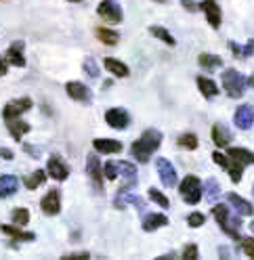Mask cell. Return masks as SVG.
<instances>
[{
	"mask_svg": "<svg viewBox=\"0 0 254 260\" xmlns=\"http://www.w3.org/2000/svg\"><path fill=\"white\" fill-rule=\"evenodd\" d=\"M212 216H214V220L220 224V229H223L231 239H237V241H240V226H242V218H240V214H237V216H231L229 208H227L225 204H216V206L212 208Z\"/></svg>",
	"mask_w": 254,
	"mask_h": 260,
	"instance_id": "cell-2",
	"label": "cell"
},
{
	"mask_svg": "<svg viewBox=\"0 0 254 260\" xmlns=\"http://www.w3.org/2000/svg\"><path fill=\"white\" fill-rule=\"evenodd\" d=\"M242 250L248 258H254V237H244L242 239Z\"/></svg>",
	"mask_w": 254,
	"mask_h": 260,
	"instance_id": "cell-40",
	"label": "cell"
},
{
	"mask_svg": "<svg viewBox=\"0 0 254 260\" xmlns=\"http://www.w3.org/2000/svg\"><path fill=\"white\" fill-rule=\"evenodd\" d=\"M204 195H206V202H216L218 195H220V189H218V183L216 178H208L204 185Z\"/></svg>",
	"mask_w": 254,
	"mask_h": 260,
	"instance_id": "cell-30",
	"label": "cell"
},
{
	"mask_svg": "<svg viewBox=\"0 0 254 260\" xmlns=\"http://www.w3.org/2000/svg\"><path fill=\"white\" fill-rule=\"evenodd\" d=\"M103 174H105L107 181H116L118 178V161H105Z\"/></svg>",
	"mask_w": 254,
	"mask_h": 260,
	"instance_id": "cell-36",
	"label": "cell"
},
{
	"mask_svg": "<svg viewBox=\"0 0 254 260\" xmlns=\"http://www.w3.org/2000/svg\"><path fill=\"white\" fill-rule=\"evenodd\" d=\"M149 198H151L157 206H162L164 210H166V208H170V202H168V198H166V195H164L162 191H157V189H153V187H151V189H149Z\"/></svg>",
	"mask_w": 254,
	"mask_h": 260,
	"instance_id": "cell-35",
	"label": "cell"
},
{
	"mask_svg": "<svg viewBox=\"0 0 254 260\" xmlns=\"http://www.w3.org/2000/svg\"><path fill=\"white\" fill-rule=\"evenodd\" d=\"M155 170H157V174H160V181L164 183V187H174L179 183L177 170L172 168V164L166 157H157L155 159Z\"/></svg>",
	"mask_w": 254,
	"mask_h": 260,
	"instance_id": "cell-7",
	"label": "cell"
},
{
	"mask_svg": "<svg viewBox=\"0 0 254 260\" xmlns=\"http://www.w3.org/2000/svg\"><path fill=\"white\" fill-rule=\"evenodd\" d=\"M84 72L90 76V78H99V68H97V63H94V59L92 57H88V59H84Z\"/></svg>",
	"mask_w": 254,
	"mask_h": 260,
	"instance_id": "cell-37",
	"label": "cell"
},
{
	"mask_svg": "<svg viewBox=\"0 0 254 260\" xmlns=\"http://www.w3.org/2000/svg\"><path fill=\"white\" fill-rule=\"evenodd\" d=\"M198 63L200 68H204L206 72H214L218 65H223V59H220L218 55H210V53H204L198 57Z\"/></svg>",
	"mask_w": 254,
	"mask_h": 260,
	"instance_id": "cell-28",
	"label": "cell"
},
{
	"mask_svg": "<svg viewBox=\"0 0 254 260\" xmlns=\"http://www.w3.org/2000/svg\"><path fill=\"white\" fill-rule=\"evenodd\" d=\"M40 208H42V212L46 216H57L61 212V193L57 189H51L40 200Z\"/></svg>",
	"mask_w": 254,
	"mask_h": 260,
	"instance_id": "cell-9",
	"label": "cell"
},
{
	"mask_svg": "<svg viewBox=\"0 0 254 260\" xmlns=\"http://www.w3.org/2000/svg\"><path fill=\"white\" fill-rule=\"evenodd\" d=\"M66 92L72 96L74 101H80V103H88V101H90V90H88V86H84L82 82H76V80H72V82L66 84Z\"/></svg>",
	"mask_w": 254,
	"mask_h": 260,
	"instance_id": "cell-14",
	"label": "cell"
},
{
	"mask_svg": "<svg viewBox=\"0 0 254 260\" xmlns=\"http://www.w3.org/2000/svg\"><path fill=\"white\" fill-rule=\"evenodd\" d=\"M46 174H49L53 181H66L70 176V166L59 155H51L49 164H46Z\"/></svg>",
	"mask_w": 254,
	"mask_h": 260,
	"instance_id": "cell-8",
	"label": "cell"
},
{
	"mask_svg": "<svg viewBox=\"0 0 254 260\" xmlns=\"http://www.w3.org/2000/svg\"><path fill=\"white\" fill-rule=\"evenodd\" d=\"M86 172H88V176H90L94 189L101 193V191H103V164H101L99 157L94 155V153H90V155L86 157Z\"/></svg>",
	"mask_w": 254,
	"mask_h": 260,
	"instance_id": "cell-6",
	"label": "cell"
},
{
	"mask_svg": "<svg viewBox=\"0 0 254 260\" xmlns=\"http://www.w3.org/2000/svg\"><path fill=\"white\" fill-rule=\"evenodd\" d=\"M162 143V133L160 130H145L135 143H133V157L139 161V164H147L149 157L153 155V151L160 147Z\"/></svg>",
	"mask_w": 254,
	"mask_h": 260,
	"instance_id": "cell-1",
	"label": "cell"
},
{
	"mask_svg": "<svg viewBox=\"0 0 254 260\" xmlns=\"http://www.w3.org/2000/svg\"><path fill=\"white\" fill-rule=\"evenodd\" d=\"M97 15L101 19H105L107 23H122V17H124V13H122V7L118 5V0H101V5L97 7Z\"/></svg>",
	"mask_w": 254,
	"mask_h": 260,
	"instance_id": "cell-5",
	"label": "cell"
},
{
	"mask_svg": "<svg viewBox=\"0 0 254 260\" xmlns=\"http://www.w3.org/2000/svg\"><path fill=\"white\" fill-rule=\"evenodd\" d=\"M0 157H3V159H13L15 155H13V151H9V149H0Z\"/></svg>",
	"mask_w": 254,
	"mask_h": 260,
	"instance_id": "cell-48",
	"label": "cell"
},
{
	"mask_svg": "<svg viewBox=\"0 0 254 260\" xmlns=\"http://www.w3.org/2000/svg\"><path fill=\"white\" fill-rule=\"evenodd\" d=\"M206 222V216L202 212H194V214H189L187 216V224L189 226H194V229H198V226H202Z\"/></svg>",
	"mask_w": 254,
	"mask_h": 260,
	"instance_id": "cell-38",
	"label": "cell"
},
{
	"mask_svg": "<svg viewBox=\"0 0 254 260\" xmlns=\"http://www.w3.org/2000/svg\"><path fill=\"white\" fill-rule=\"evenodd\" d=\"M227 172H229V176H231V181H233V183H240V181H242V176H244V166H242V164H237L235 159H231V166L227 168Z\"/></svg>",
	"mask_w": 254,
	"mask_h": 260,
	"instance_id": "cell-34",
	"label": "cell"
},
{
	"mask_svg": "<svg viewBox=\"0 0 254 260\" xmlns=\"http://www.w3.org/2000/svg\"><path fill=\"white\" fill-rule=\"evenodd\" d=\"M155 3H168V0H155Z\"/></svg>",
	"mask_w": 254,
	"mask_h": 260,
	"instance_id": "cell-52",
	"label": "cell"
},
{
	"mask_svg": "<svg viewBox=\"0 0 254 260\" xmlns=\"http://www.w3.org/2000/svg\"><path fill=\"white\" fill-rule=\"evenodd\" d=\"M177 145H179L181 149L194 151V149H198V137H196L194 133H185V135H181V137L177 139Z\"/></svg>",
	"mask_w": 254,
	"mask_h": 260,
	"instance_id": "cell-31",
	"label": "cell"
},
{
	"mask_svg": "<svg viewBox=\"0 0 254 260\" xmlns=\"http://www.w3.org/2000/svg\"><path fill=\"white\" fill-rule=\"evenodd\" d=\"M23 151L27 153V155H31V157H40V151H36L31 145H23Z\"/></svg>",
	"mask_w": 254,
	"mask_h": 260,
	"instance_id": "cell-46",
	"label": "cell"
},
{
	"mask_svg": "<svg viewBox=\"0 0 254 260\" xmlns=\"http://www.w3.org/2000/svg\"><path fill=\"white\" fill-rule=\"evenodd\" d=\"M229 157L235 159L237 164H242V166L254 164V153L246 147H229Z\"/></svg>",
	"mask_w": 254,
	"mask_h": 260,
	"instance_id": "cell-25",
	"label": "cell"
},
{
	"mask_svg": "<svg viewBox=\"0 0 254 260\" xmlns=\"http://www.w3.org/2000/svg\"><path fill=\"white\" fill-rule=\"evenodd\" d=\"M3 233L15 241H34L36 235L34 233H27V231H21V226L17 224H3Z\"/></svg>",
	"mask_w": 254,
	"mask_h": 260,
	"instance_id": "cell-21",
	"label": "cell"
},
{
	"mask_svg": "<svg viewBox=\"0 0 254 260\" xmlns=\"http://www.w3.org/2000/svg\"><path fill=\"white\" fill-rule=\"evenodd\" d=\"M229 48H231V53H233V57H242V46H237L233 40L229 42Z\"/></svg>",
	"mask_w": 254,
	"mask_h": 260,
	"instance_id": "cell-45",
	"label": "cell"
},
{
	"mask_svg": "<svg viewBox=\"0 0 254 260\" xmlns=\"http://www.w3.org/2000/svg\"><path fill=\"white\" fill-rule=\"evenodd\" d=\"M46 181V172L44 170H34L29 176H25L23 178V183H25V189H29V191H34V189H38L42 183Z\"/></svg>",
	"mask_w": 254,
	"mask_h": 260,
	"instance_id": "cell-29",
	"label": "cell"
},
{
	"mask_svg": "<svg viewBox=\"0 0 254 260\" xmlns=\"http://www.w3.org/2000/svg\"><path fill=\"white\" fill-rule=\"evenodd\" d=\"M168 224V216L164 214H145L143 216V231H155V229H160V226H166Z\"/></svg>",
	"mask_w": 254,
	"mask_h": 260,
	"instance_id": "cell-23",
	"label": "cell"
},
{
	"mask_svg": "<svg viewBox=\"0 0 254 260\" xmlns=\"http://www.w3.org/2000/svg\"><path fill=\"white\" fill-rule=\"evenodd\" d=\"M220 252H218V256L220 258H229V252H227V248H218Z\"/></svg>",
	"mask_w": 254,
	"mask_h": 260,
	"instance_id": "cell-49",
	"label": "cell"
},
{
	"mask_svg": "<svg viewBox=\"0 0 254 260\" xmlns=\"http://www.w3.org/2000/svg\"><path fill=\"white\" fill-rule=\"evenodd\" d=\"M11 218L17 226H25L29 222V210L27 208H15L11 212Z\"/></svg>",
	"mask_w": 254,
	"mask_h": 260,
	"instance_id": "cell-33",
	"label": "cell"
},
{
	"mask_svg": "<svg viewBox=\"0 0 254 260\" xmlns=\"http://www.w3.org/2000/svg\"><path fill=\"white\" fill-rule=\"evenodd\" d=\"M212 159H214L223 170H227V168L231 166V157H229V155H223L220 151H214V153H212Z\"/></svg>",
	"mask_w": 254,
	"mask_h": 260,
	"instance_id": "cell-39",
	"label": "cell"
},
{
	"mask_svg": "<svg viewBox=\"0 0 254 260\" xmlns=\"http://www.w3.org/2000/svg\"><path fill=\"white\" fill-rule=\"evenodd\" d=\"M90 258V254L88 252H80V254H66V256H63V260H88Z\"/></svg>",
	"mask_w": 254,
	"mask_h": 260,
	"instance_id": "cell-42",
	"label": "cell"
},
{
	"mask_svg": "<svg viewBox=\"0 0 254 260\" xmlns=\"http://www.w3.org/2000/svg\"><path fill=\"white\" fill-rule=\"evenodd\" d=\"M200 9L204 11L206 21H208L212 27H218V25H220L223 13H220V7H218L216 0H202V3H200Z\"/></svg>",
	"mask_w": 254,
	"mask_h": 260,
	"instance_id": "cell-12",
	"label": "cell"
},
{
	"mask_svg": "<svg viewBox=\"0 0 254 260\" xmlns=\"http://www.w3.org/2000/svg\"><path fill=\"white\" fill-rule=\"evenodd\" d=\"M248 86H254V74L248 78Z\"/></svg>",
	"mask_w": 254,
	"mask_h": 260,
	"instance_id": "cell-50",
	"label": "cell"
},
{
	"mask_svg": "<svg viewBox=\"0 0 254 260\" xmlns=\"http://www.w3.org/2000/svg\"><path fill=\"white\" fill-rule=\"evenodd\" d=\"M105 122L116 130H122L131 124V116H129V111L122 109V107H112V109L105 111Z\"/></svg>",
	"mask_w": 254,
	"mask_h": 260,
	"instance_id": "cell-11",
	"label": "cell"
},
{
	"mask_svg": "<svg viewBox=\"0 0 254 260\" xmlns=\"http://www.w3.org/2000/svg\"><path fill=\"white\" fill-rule=\"evenodd\" d=\"M181 5H183V9H187V11H192V13H196L198 9H200V5H196L194 0H181Z\"/></svg>",
	"mask_w": 254,
	"mask_h": 260,
	"instance_id": "cell-44",
	"label": "cell"
},
{
	"mask_svg": "<svg viewBox=\"0 0 254 260\" xmlns=\"http://www.w3.org/2000/svg\"><path fill=\"white\" fill-rule=\"evenodd\" d=\"M227 200H229V204L235 208V212L240 214V216H252V214H254V206H252L250 202H246L242 195L227 193Z\"/></svg>",
	"mask_w": 254,
	"mask_h": 260,
	"instance_id": "cell-16",
	"label": "cell"
},
{
	"mask_svg": "<svg viewBox=\"0 0 254 260\" xmlns=\"http://www.w3.org/2000/svg\"><path fill=\"white\" fill-rule=\"evenodd\" d=\"M5 74H7V59L0 55V78H3Z\"/></svg>",
	"mask_w": 254,
	"mask_h": 260,
	"instance_id": "cell-47",
	"label": "cell"
},
{
	"mask_svg": "<svg viewBox=\"0 0 254 260\" xmlns=\"http://www.w3.org/2000/svg\"><path fill=\"white\" fill-rule=\"evenodd\" d=\"M252 195H254V185H252Z\"/></svg>",
	"mask_w": 254,
	"mask_h": 260,
	"instance_id": "cell-54",
	"label": "cell"
},
{
	"mask_svg": "<svg viewBox=\"0 0 254 260\" xmlns=\"http://www.w3.org/2000/svg\"><path fill=\"white\" fill-rule=\"evenodd\" d=\"M103 65H105L107 72H112V74L118 76V78H126V76L131 74L129 65L122 63L120 59H114V57H105V59H103Z\"/></svg>",
	"mask_w": 254,
	"mask_h": 260,
	"instance_id": "cell-22",
	"label": "cell"
},
{
	"mask_svg": "<svg viewBox=\"0 0 254 260\" xmlns=\"http://www.w3.org/2000/svg\"><path fill=\"white\" fill-rule=\"evenodd\" d=\"M233 122H235V126L240 128V130H248V128H252V124H254V107L252 105H240L235 109V116H233Z\"/></svg>",
	"mask_w": 254,
	"mask_h": 260,
	"instance_id": "cell-13",
	"label": "cell"
},
{
	"mask_svg": "<svg viewBox=\"0 0 254 260\" xmlns=\"http://www.w3.org/2000/svg\"><path fill=\"white\" fill-rule=\"evenodd\" d=\"M70 3H82V0H70Z\"/></svg>",
	"mask_w": 254,
	"mask_h": 260,
	"instance_id": "cell-53",
	"label": "cell"
},
{
	"mask_svg": "<svg viewBox=\"0 0 254 260\" xmlns=\"http://www.w3.org/2000/svg\"><path fill=\"white\" fill-rule=\"evenodd\" d=\"M7 128H9V133L15 141H21L23 135L29 133V124L23 122L21 118H15V120H7Z\"/></svg>",
	"mask_w": 254,
	"mask_h": 260,
	"instance_id": "cell-24",
	"label": "cell"
},
{
	"mask_svg": "<svg viewBox=\"0 0 254 260\" xmlns=\"http://www.w3.org/2000/svg\"><path fill=\"white\" fill-rule=\"evenodd\" d=\"M149 31H151V36L153 38H160L162 42H166V44H170V46H174V38H172V34L166 29V27H162V25H151L149 27Z\"/></svg>",
	"mask_w": 254,
	"mask_h": 260,
	"instance_id": "cell-32",
	"label": "cell"
},
{
	"mask_svg": "<svg viewBox=\"0 0 254 260\" xmlns=\"http://www.w3.org/2000/svg\"><path fill=\"white\" fill-rule=\"evenodd\" d=\"M19 189V178L13 176V174H3L0 176V198H11V195H15Z\"/></svg>",
	"mask_w": 254,
	"mask_h": 260,
	"instance_id": "cell-17",
	"label": "cell"
},
{
	"mask_svg": "<svg viewBox=\"0 0 254 260\" xmlns=\"http://www.w3.org/2000/svg\"><path fill=\"white\" fill-rule=\"evenodd\" d=\"M179 193L183 195V200L187 204H192V206L200 204V200H202V183H200V178L196 174H187L183 178V183L179 185Z\"/></svg>",
	"mask_w": 254,
	"mask_h": 260,
	"instance_id": "cell-4",
	"label": "cell"
},
{
	"mask_svg": "<svg viewBox=\"0 0 254 260\" xmlns=\"http://www.w3.org/2000/svg\"><path fill=\"white\" fill-rule=\"evenodd\" d=\"M94 34H97V38L107 46H116L120 42V34L114 31V29H109V27H97L94 29Z\"/></svg>",
	"mask_w": 254,
	"mask_h": 260,
	"instance_id": "cell-27",
	"label": "cell"
},
{
	"mask_svg": "<svg viewBox=\"0 0 254 260\" xmlns=\"http://www.w3.org/2000/svg\"><path fill=\"white\" fill-rule=\"evenodd\" d=\"M220 82H223V88L225 92L231 96V99H240V96L244 94L246 86H248V80L244 74H240L237 70L229 68L223 72V78H220Z\"/></svg>",
	"mask_w": 254,
	"mask_h": 260,
	"instance_id": "cell-3",
	"label": "cell"
},
{
	"mask_svg": "<svg viewBox=\"0 0 254 260\" xmlns=\"http://www.w3.org/2000/svg\"><path fill=\"white\" fill-rule=\"evenodd\" d=\"M250 231H254V220H252V222H250Z\"/></svg>",
	"mask_w": 254,
	"mask_h": 260,
	"instance_id": "cell-51",
	"label": "cell"
},
{
	"mask_svg": "<svg viewBox=\"0 0 254 260\" xmlns=\"http://www.w3.org/2000/svg\"><path fill=\"white\" fill-rule=\"evenodd\" d=\"M7 61L11 65H15V68H23L25 65V57H23V42L17 40V42H13L9 46V51H7Z\"/></svg>",
	"mask_w": 254,
	"mask_h": 260,
	"instance_id": "cell-19",
	"label": "cell"
},
{
	"mask_svg": "<svg viewBox=\"0 0 254 260\" xmlns=\"http://www.w3.org/2000/svg\"><path fill=\"white\" fill-rule=\"evenodd\" d=\"M118 174H122L126 178V183L122 189H133L137 185V166H133L131 161H118Z\"/></svg>",
	"mask_w": 254,
	"mask_h": 260,
	"instance_id": "cell-18",
	"label": "cell"
},
{
	"mask_svg": "<svg viewBox=\"0 0 254 260\" xmlns=\"http://www.w3.org/2000/svg\"><path fill=\"white\" fill-rule=\"evenodd\" d=\"M27 109H31V99H27V96H23V99H15V101L5 105L3 118H5V122L7 120H15V118H19L21 113H25Z\"/></svg>",
	"mask_w": 254,
	"mask_h": 260,
	"instance_id": "cell-10",
	"label": "cell"
},
{
	"mask_svg": "<svg viewBox=\"0 0 254 260\" xmlns=\"http://www.w3.org/2000/svg\"><path fill=\"white\" fill-rule=\"evenodd\" d=\"M198 88H200V92L206 96V99H214V96L218 94L216 82H212V80L206 78V76H200V78H198Z\"/></svg>",
	"mask_w": 254,
	"mask_h": 260,
	"instance_id": "cell-26",
	"label": "cell"
},
{
	"mask_svg": "<svg viewBox=\"0 0 254 260\" xmlns=\"http://www.w3.org/2000/svg\"><path fill=\"white\" fill-rule=\"evenodd\" d=\"M92 147L99 153H120L122 151V143L114 141V139H94Z\"/></svg>",
	"mask_w": 254,
	"mask_h": 260,
	"instance_id": "cell-20",
	"label": "cell"
},
{
	"mask_svg": "<svg viewBox=\"0 0 254 260\" xmlns=\"http://www.w3.org/2000/svg\"><path fill=\"white\" fill-rule=\"evenodd\" d=\"M183 258H185V260H196V258H198V246H196V243H189V246L185 248Z\"/></svg>",
	"mask_w": 254,
	"mask_h": 260,
	"instance_id": "cell-41",
	"label": "cell"
},
{
	"mask_svg": "<svg viewBox=\"0 0 254 260\" xmlns=\"http://www.w3.org/2000/svg\"><path fill=\"white\" fill-rule=\"evenodd\" d=\"M252 55H254V38H252L246 46H242V59H244V57H252Z\"/></svg>",
	"mask_w": 254,
	"mask_h": 260,
	"instance_id": "cell-43",
	"label": "cell"
},
{
	"mask_svg": "<svg viewBox=\"0 0 254 260\" xmlns=\"http://www.w3.org/2000/svg\"><path fill=\"white\" fill-rule=\"evenodd\" d=\"M231 139H233V133H231V130L223 122H216L212 126V141H214L216 147H229Z\"/></svg>",
	"mask_w": 254,
	"mask_h": 260,
	"instance_id": "cell-15",
	"label": "cell"
}]
</instances>
